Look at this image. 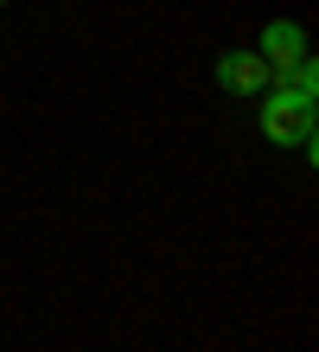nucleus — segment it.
I'll return each instance as SVG.
<instances>
[{
	"label": "nucleus",
	"mask_w": 319,
	"mask_h": 352,
	"mask_svg": "<svg viewBox=\"0 0 319 352\" xmlns=\"http://www.w3.org/2000/svg\"><path fill=\"white\" fill-rule=\"evenodd\" d=\"M255 52H262L268 77H287V71L307 58V32L294 26V19H268V26H262V45H255Z\"/></svg>",
	"instance_id": "2"
},
{
	"label": "nucleus",
	"mask_w": 319,
	"mask_h": 352,
	"mask_svg": "<svg viewBox=\"0 0 319 352\" xmlns=\"http://www.w3.org/2000/svg\"><path fill=\"white\" fill-rule=\"evenodd\" d=\"M217 84H224L230 96H262V90H268L262 52H224V58H217Z\"/></svg>",
	"instance_id": "3"
},
{
	"label": "nucleus",
	"mask_w": 319,
	"mask_h": 352,
	"mask_svg": "<svg viewBox=\"0 0 319 352\" xmlns=\"http://www.w3.org/2000/svg\"><path fill=\"white\" fill-rule=\"evenodd\" d=\"M0 7H13V0H0Z\"/></svg>",
	"instance_id": "4"
},
{
	"label": "nucleus",
	"mask_w": 319,
	"mask_h": 352,
	"mask_svg": "<svg viewBox=\"0 0 319 352\" xmlns=\"http://www.w3.org/2000/svg\"><path fill=\"white\" fill-rule=\"evenodd\" d=\"M255 122H262V135L274 141V148H307L313 154V96H300V90L281 84L274 96H262Z\"/></svg>",
	"instance_id": "1"
}]
</instances>
